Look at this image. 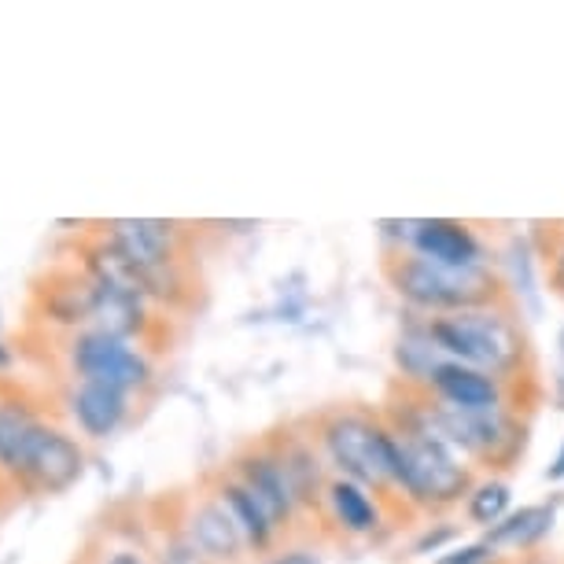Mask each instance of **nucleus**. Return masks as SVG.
I'll return each mask as SVG.
<instances>
[{"label":"nucleus","mask_w":564,"mask_h":564,"mask_svg":"<svg viewBox=\"0 0 564 564\" xmlns=\"http://www.w3.org/2000/svg\"><path fill=\"white\" fill-rule=\"evenodd\" d=\"M240 484L248 487L254 498H259V506L265 509V513H270V520H273L276 528L289 524L295 509L303 506L276 454H251V457H243V462H240Z\"/></svg>","instance_id":"1a4fd4ad"},{"label":"nucleus","mask_w":564,"mask_h":564,"mask_svg":"<svg viewBox=\"0 0 564 564\" xmlns=\"http://www.w3.org/2000/svg\"><path fill=\"white\" fill-rule=\"evenodd\" d=\"M159 564H215V561H210L188 535H177L166 542L163 553H159Z\"/></svg>","instance_id":"412c9836"},{"label":"nucleus","mask_w":564,"mask_h":564,"mask_svg":"<svg viewBox=\"0 0 564 564\" xmlns=\"http://www.w3.org/2000/svg\"><path fill=\"white\" fill-rule=\"evenodd\" d=\"M388 284L413 303L417 311L432 314H465V311H491L506 306V284L502 276L491 273L487 265L476 270H451L417 251H395L384 259Z\"/></svg>","instance_id":"f257e3e1"},{"label":"nucleus","mask_w":564,"mask_h":564,"mask_svg":"<svg viewBox=\"0 0 564 564\" xmlns=\"http://www.w3.org/2000/svg\"><path fill=\"white\" fill-rule=\"evenodd\" d=\"M506 509H509V487L502 480L476 484L465 502V513L473 524H498V520H506Z\"/></svg>","instance_id":"aec40b11"},{"label":"nucleus","mask_w":564,"mask_h":564,"mask_svg":"<svg viewBox=\"0 0 564 564\" xmlns=\"http://www.w3.org/2000/svg\"><path fill=\"white\" fill-rule=\"evenodd\" d=\"M93 306H97V281H70L63 289H52L48 295V311L56 322L78 325V322H93Z\"/></svg>","instance_id":"6ab92c4d"},{"label":"nucleus","mask_w":564,"mask_h":564,"mask_svg":"<svg viewBox=\"0 0 564 564\" xmlns=\"http://www.w3.org/2000/svg\"><path fill=\"white\" fill-rule=\"evenodd\" d=\"M93 325H97V333H104V336L126 339V336L141 333L144 306H141V300H130V295L108 292V289H100V284H97V306H93Z\"/></svg>","instance_id":"a211bd4d"},{"label":"nucleus","mask_w":564,"mask_h":564,"mask_svg":"<svg viewBox=\"0 0 564 564\" xmlns=\"http://www.w3.org/2000/svg\"><path fill=\"white\" fill-rule=\"evenodd\" d=\"M270 564H317V557H314V553L295 550V553H281V557H273Z\"/></svg>","instance_id":"b1692460"},{"label":"nucleus","mask_w":564,"mask_h":564,"mask_svg":"<svg viewBox=\"0 0 564 564\" xmlns=\"http://www.w3.org/2000/svg\"><path fill=\"white\" fill-rule=\"evenodd\" d=\"M82 468H85V454L78 451V443H74L70 435L41 424L34 446H30L26 468H23L26 480H34L41 491L59 495V491H67L70 484H78Z\"/></svg>","instance_id":"423d86ee"},{"label":"nucleus","mask_w":564,"mask_h":564,"mask_svg":"<svg viewBox=\"0 0 564 564\" xmlns=\"http://www.w3.org/2000/svg\"><path fill=\"white\" fill-rule=\"evenodd\" d=\"M70 413H74V421L82 424L85 435L104 440V435H111L126 417V391L111 384H89V380H85V384L74 391Z\"/></svg>","instance_id":"ddd939ff"},{"label":"nucleus","mask_w":564,"mask_h":564,"mask_svg":"<svg viewBox=\"0 0 564 564\" xmlns=\"http://www.w3.org/2000/svg\"><path fill=\"white\" fill-rule=\"evenodd\" d=\"M108 564H144V561L137 557V553H115V557H111Z\"/></svg>","instance_id":"bb28decb"},{"label":"nucleus","mask_w":564,"mask_h":564,"mask_svg":"<svg viewBox=\"0 0 564 564\" xmlns=\"http://www.w3.org/2000/svg\"><path fill=\"white\" fill-rule=\"evenodd\" d=\"M188 539L218 564H237L243 557V535L221 502H204L196 509L188 520Z\"/></svg>","instance_id":"f8f14e48"},{"label":"nucleus","mask_w":564,"mask_h":564,"mask_svg":"<svg viewBox=\"0 0 564 564\" xmlns=\"http://www.w3.org/2000/svg\"><path fill=\"white\" fill-rule=\"evenodd\" d=\"M174 226L159 218H119L108 226V240L144 270H166L174 262Z\"/></svg>","instance_id":"9d476101"},{"label":"nucleus","mask_w":564,"mask_h":564,"mask_svg":"<svg viewBox=\"0 0 564 564\" xmlns=\"http://www.w3.org/2000/svg\"><path fill=\"white\" fill-rule=\"evenodd\" d=\"M221 506H226L229 517L237 520V528H240V535H243L248 546H254V550L270 546L276 524L270 520V513L259 506V498H254L240 480H229L226 487H221Z\"/></svg>","instance_id":"dca6fc26"},{"label":"nucleus","mask_w":564,"mask_h":564,"mask_svg":"<svg viewBox=\"0 0 564 564\" xmlns=\"http://www.w3.org/2000/svg\"><path fill=\"white\" fill-rule=\"evenodd\" d=\"M74 369L89 384H111L122 391L148 384V361L126 347V339L104 336L97 328L78 336V344H74Z\"/></svg>","instance_id":"39448f33"},{"label":"nucleus","mask_w":564,"mask_h":564,"mask_svg":"<svg viewBox=\"0 0 564 564\" xmlns=\"http://www.w3.org/2000/svg\"><path fill=\"white\" fill-rule=\"evenodd\" d=\"M553 528V509L550 506H524L520 513H509L502 524L487 531V546H513L531 550L539 539H546Z\"/></svg>","instance_id":"f3484780"},{"label":"nucleus","mask_w":564,"mask_h":564,"mask_svg":"<svg viewBox=\"0 0 564 564\" xmlns=\"http://www.w3.org/2000/svg\"><path fill=\"white\" fill-rule=\"evenodd\" d=\"M557 399L564 406V333H561V369H557Z\"/></svg>","instance_id":"393cba45"},{"label":"nucleus","mask_w":564,"mask_h":564,"mask_svg":"<svg viewBox=\"0 0 564 564\" xmlns=\"http://www.w3.org/2000/svg\"><path fill=\"white\" fill-rule=\"evenodd\" d=\"M8 361H12V355H8V350L0 347V366H8Z\"/></svg>","instance_id":"cd10ccee"},{"label":"nucleus","mask_w":564,"mask_h":564,"mask_svg":"<svg viewBox=\"0 0 564 564\" xmlns=\"http://www.w3.org/2000/svg\"><path fill=\"white\" fill-rule=\"evenodd\" d=\"M395 468H399V491L406 502L424 509L457 506L465 495H473V473L462 465L454 446L435 440L424 429H395Z\"/></svg>","instance_id":"7ed1b4c3"},{"label":"nucleus","mask_w":564,"mask_h":564,"mask_svg":"<svg viewBox=\"0 0 564 564\" xmlns=\"http://www.w3.org/2000/svg\"><path fill=\"white\" fill-rule=\"evenodd\" d=\"M41 424L30 417L23 402H0V465L23 473L30 446H34Z\"/></svg>","instance_id":"2eb2a0df"},{"label":"nucleus","mask_w":564,"mask_h":564,"mask_svg":"<svg viewBox=\"0 0 564 564\" xmlns=\"http://www.w3.org/2000/svg\"><path fill=\"white\" fill-rule=\"evenodd\" d=\"M410 243H413V251L424 254V259L451 265V270H476V265H484L480 240L473 237L468 226L451 221V218L417 221L410 232Z\"/></svg>","instance_id":"6e6552de"},{"label":"nucleus","mask_w":564,"mask_h":564,"mask_svg":"<svg viewBox=\"0 0 564 564\" xmlns=\"http://www.w3.org/2000/svg\"><path fill=\"white\" fill-rule=\"evenodd\" d=\"M550 289L564 300V243L553 251V259H550Z\"/></svg>","instance_id":"5701e85b"},{"label":"nucleus","mask_w":564,"mask_h":564,"mask_svg":"<svg viewBox=\"0 0 564 564\" xmlns=\"http://www.w3.org/2000/svg\"><path fill=\"white\" fill-rule=\"evenodd\" d=\"M325 451L336 462L347 480L361 484L369 491H399V468H395V435L388 424H380L369 413L339 410L322 429Z\"/></svg>","instance_id":"20e7f679"},{"label":"nucleus","mask_w":564,"mask_h":564,"mask_svg":"<svg viewBox=\"0 0 564 564\" xmlns=\"http://www.w3.org/2000/svg\"><path fill=\"white\" fill-rule=\"evenodd\" d=\"M429 391L457 410H502V380L462 361H440L429 377Z\"/></svg>","instance_id":"0eeeda50"},{"label":"nucleus","mask_w":564,"mask_h":564,"mask_svg":"<svg viewBox=\"0 0 564 564\" xmlns=\"http://www.w3.org/2000/svg\"><path fill=\"white\" fill-rule=\"evenodd\" d=\"M495 557V546L487 542H476V546H465V550H454V553H443L435 564H487Z\"/></svg>","instance_id":"4be33fe9"},{"label":"nucleus","mask_w":564,"mask_h":564,"mask_svg":"<svg viewBox=\"0 0 564 564\" xmlns=\"http://www.w3.org/2000/svg\"><path fill=\"white\" fill-rule=\"evenodd\" d=\"M325 495H328V509H333L336 524L344 531H350V535H369V531H377L380 506L372 502L361 484L339 476V480H333L325 487Z\"/></svg>","instance_id":"4468645a"},{"label":"nucleus","mask_w":564,"mask_h":564,"mask_svg":"<svg viewBox=\"0 0 564 564\" xmlns=\"http://www.w3.org/2000/svg\"><path fill=\"white\" fill-rule=\"evenodd\" d=\"M85 265H89V276L108 292H119V295H130V300H148L155 295V273L137 265L130 254H122L115 248L111 240L97 243V248L85 251Z\"/></svg>","instance_id":"9b49d317"},{"label":"nucleus","mask_w":564,"mask_h":564,"mask_svg":"<svg viewBox=\"0 0 564 564\" xmlns=\"http://www.w3.org/2000/svg\"><path fill=\"white\" fill-rule=\"evenodd\" d=\"M550 480H564V446H561V454H557V462H553V468H550Z\"/></svg>","instance_id":"a878e982"},{"label":"nucleus","mask_w":564,"mask_h":564,"mask_svg":"<svg viewBox=\"0 0 564 564\" xmlns=\"http://www.w3.org/2000/svg\"><path fill=\"white\" fill-rule=\"evenodd\" d=\"M424 336H429V344L435 350L451 355V361L484 369L498 380L517 377L528 358V339L506 306L465 311V314H440L424 325Z\"/></svg>","instance_id":"f03ea898"}]
</instances>
